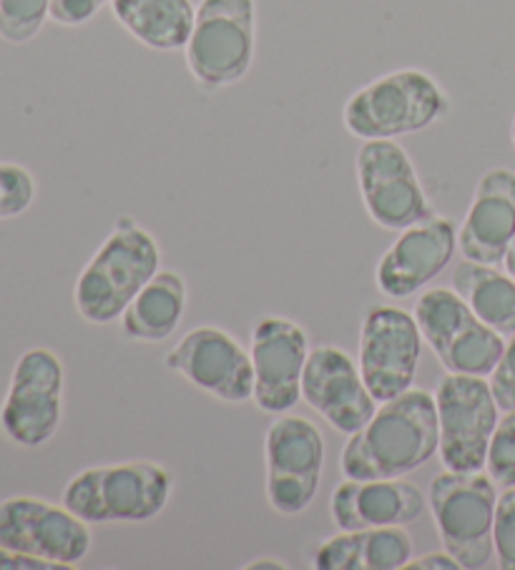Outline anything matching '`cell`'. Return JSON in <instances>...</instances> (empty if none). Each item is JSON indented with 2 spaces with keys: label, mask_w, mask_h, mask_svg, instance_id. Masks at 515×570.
I'll list each match as a JSON object with an SVG mask.
<instances>
[{
  "label": "cell",
  "mask_w": 515,
  "mask_h": 570,
  "mask_svg": "<svg viewBox=\"0 0 515 570\" xmlns=\"http://www.w3.org/2000/svg\"><path fill=\"white\" fill-rule=\"evenodd\" d=\"M440 425L435 392L410 387L380 402L368 425L344 442L340 468L344 478H405L438 455Z\"/></svg>",
  "instance_id": "cell-1"
},
{
  "label": "cell",
  "mask_w": 515,
  "mask_h": 570,
  "mask_svg": "<svg viewBox=\"0 0 515 570\" xmlns=\"http://www.w3.org/2000/svg\"><path fill=\"white\" fill-rule=\"evenodd\" d=\"M162 269L156 237L132 216H118L101 247L86 262L74 287L76 312L88 324L122 320L146 282Z\"/></svg>",
  "instance_id": "cell-2"
},
{
  "label": "cell",
  "mask_w": 515,
  "mask_h": 570,
  "mask_svg": "<svg viewBox=\"0 0 515 570\" xmlns=\"http://www.w3.org/2000/svg\"><path fill=\"white\" fill-rule=\"evenodd\" d=\"M450 96L420 68H400L358 88L342 108V124L354 139H402L440 124Z\"/></svg>",
  "instance_id": "cell-3"
},
{
  "label": "cell",
  "mask_w": 515,
  "mask_h": 570,
  "mask_svg": "<svg viewBox=\"0 0 515 570\" xmlns=\"http://www.w3.org/2000/svg\"><path fill=\"white\" fill-rule=\"evenodd\" d=\"M174 493L172 470L154 460L94 465L64 488V505L91 525L146 523L166 510Z\"/></svg>",
  "instance_id": "cell-4"
},
{
  "label": "cell",
  "mask_w": 515,
  "mask_h": 570,
  "mask_svg": "<svg viewBox=\"0 0 515 570\" xmlns=\"http://www.w3.org/2000/svg\"><path fill=\"white\" fill-rule=\"evenodd\" d=\"M256 53V0H202L196 8L184 61L206 88H226L246 78Z\"/></svg>",
  "instance_id": "cell-5"
},
{
  "label": "cell",
  "mask_w": 515,
  "mask_h": 570,
  "mask_svg": "<svg viewBox=\"0 0 515 570\" xmlns=\"http://www.w3.org/2000/svg\"><path fill=\"white\" fill-rule=\"evenodd\" d=\"M498 505V485L485 473L445 470L430 480L428 508L443 540V548L460 568L478 570L493 558V520Z\"/></svg>",
  "instance_id": "cell-6"
},
{
  "label": "cell",
  "mask_w": 515,
  "mask_h": 570,
  "mask_svg": "<svg viewBox=\"0 0 515 570\" xmlns=\"http://www.w3.org/2000/svg\"><path fill=\"white\" fill-rule=\"evenodd\" d=\"M422 342L433 350L445 372L490 377L505 350V337L475 317L453 287H435L415 304Z\"/></svg>",
  "instance_id": "cell-7"
},
{
  "label": "cell",
  "mask_w": 515,
  "mask_h": 570,
  "mask_svg": "<svg viewBox=\"0 0 515 570\" xmlns=\"http://www.w3.org/2000/svg\"><path fill=\"white\" fill-rule=\"evenodd\" d=\"M324 435L312 420L276 415L264 435L266 503L284 518L302 515L320 493L324 470Z\"/></svg>",
  "instance_id": "cell-8"
},
{
  "label": "cell",
  "mask_w": 515,
  "mask_h": 570,
  "mask_svg": "<svg viewBox=\"0 0 515 570\" xmlns=\"http://www.w3.org/2000/svg\"><path fill=\"white\" fill-rule=\"evenodd\" d=\"M440 425V463L455 473H483L501 407L490 382L475 375L445 372L435 387Z\"/></svg>",
  "instance_id": "cell-9"
},
{
  "label": "cell",
  "mask_w": 515,
  "mask_h": 570,
  "mask_svg": "<svg viewBox=\"0 0 515 570\" xmlns=\"http://www.w3.org/2000/svg\"><path fill=\"white\" fill-rule=\"evenodd\" d=\"M66 367L48 347L18 357L11 385L0 405V430L21 448H41L56 438L64 420Z\"/></svg>",
  "instance_id": "cell-10"
},
{
  "label": "cell",
  "mask_w": 515,
  "mask_h": 570,
  "mask_svg": "<svg viewBox=\"0 0 515 570\" xmlns=\"http://www.w3.org/2000/svg\"><path fill=\"white\" fill-rule=\"evenodd\" d=\"M354 174L365 212L382 229L402 232L435 214L410 154L395 139L362 141Z\"/></svg>",
  "instance_id": "cell-11"
},
{
  "label": "cell",
  "mask_w": 515,
  "mask_h": 570,
  "mask_svg": "<svg viewBox=\"0 0 515 570\" xmlns=\"http://www.w3.org/2000/svg\"><path fill=\"white\" fill-rule=\"evenodd\" d=\"M422 334L415 314L378 304L362 320L360 375L378 402H388L415 385L420 367Z\"/></svg>",
  "instance_id": "cell-12"
},
{
  "label": "cell",
  "mask_w": 515,
  "mask_h": 570,
  "mask_svg": "<svg viewBox=\"0 0 515 570\" xmlns=\"http://www.w3.org/2000/svg\"><path fill=\"white\" fill-rule=\"evenodd\" d=\"M91 543V523L78 518L64 503L56 505L33 495H13L0 503L3 548L54 560L68 570L84 563Z\"/></svg>",
  "instance_id": "cell-13"
},
{
  "label": "cell",
  "mask_w": 515,
  "mask_h": 570,
  "mask_svg": "<svg viewBox=\"0 0 515 570\" xmlns=\"http://www.w3.org/2000/svg\"><path fill=\"white\" fill-rule=\"evenodd\" d=\"M164 367L214 400L246 402L254 397L250 350H244L234 334L214 324L186 332L166 352Z\"/></svg>",
  "instance_id": "cell-14"
},
{
  "label": "cell",
  "mask_w": 515,
  "mask_h": 570,
  "mask_svg": "<svg viewBox=\"0 0 515 570\" xmlns=\"http://www.w3.org/2000/svg\"><path fill=\"white\" fill-rule=\"evenodd\" d=\"M254 405L266 415L292 412L302 400V375L310 357V334L300 322L266 314L252 327Z\"/></svg>",
  "instance_id": "cell-15"
},
{
  "label": "cell",
  "mask_w": 515,
  "mask_h": 570,
  "mask_svg": "<svg viewBox=\"0 0 515 570\" xmlns=\"http://www.w3.org/2000/svg\"><path fill=\"white\" fill-rule=\"evenodd\" d=\"M302 400L327 425L348 438L368 425L380 405L365 385L354 357L334 345L310 350L302 375Z\"/></svg>",
  "instance_id": "cell-16"
},
{
  "label": "cell",
  "mask_w": 515,
  "mask_h": 570,
  "mask_svg": "<svg viewBox=\"0 0 515 570\" xmlns=\"http://www.w3.org/2000/svg\"><path fill=\"white\" fill-rule=\"evenodd\" d=\"M458 252L455 222L435 212L400 232L375 269V284L390 299L415 297L450 267Z\"/></svg>",
  "instance_id": "cell-17"
},
{
  "label": "cell",
  "mask_w": 515,
  "mask_h": 570,
  "mask_svg": "<svg viewBox=\"0 0 515 570\" xmlns=\"http://www.w3.org/2000/svg\"><path fill=\"white\" fill-rule=\"evenodd\" d=\"M425 508L428 495L405 478H344L330 495V515L337 530L410 525Z\"/></svg>",
  "instance_id": "cell-18"
},
{
  "label": "cell",
  "mask_w": 515,
  "mask_h": 570,
  "mask_svg": "<svg viewBox=\"0 0 515 570\" xmlns=\"http://www.w3.org/2000/svg\"><path fill=\"white\" fill-rule=\"evenodd\" d=\"M515 239V171L488 169L475 184L473 202L458 232L465 259L498 267Z\"/></svg>",
  "instance_id": "cell-19"
},
{
  "label": "cell",
  "mask_w": 515,
  "mask_h": 570,
  "mask_svg": "<svg viewBox=\"0 0 515 570\" xmlns=\"http://www.w3.org/2000/svg\"><path fill=\"white\" fill-rule=\"evenodd\" d=\"M412 535L405 525L340 530L317 548V570H400L415 558Z\"/></svg>",
  "instance_id": "cell-20"
},
{
  "label": "cell",
  "mask_w": 515,
  "mask_h": 570,
  "mask_svg": "<svg viewBox=\"0 0 515 570\" xmlns=\"http://www.w3.org/2000/svg\"><path fill=\"white\" fill-rule=\"evenodd\" d=\"M190 304V287L179 272L158 269L122 314V330L128 340L164 342L174 337Z\"/></svg>",
  "instance_id": "cell-21"
},
{
  "label": "cell",
  "mask_w": 515,
  "mask_h": 570,
  "mask_svg": "<svg viewBox=\"0 0 515 570\" xmlns=\"http://www.w3.org/2000/svg\"><path fill=\"white\" fill-rule=\"evenodd\" d=\"M111 13L134 41L172 53L190 43L196 8L192 0H111Z\"/></svg>",
  "instance_id": "cell-22"
},
{
  "label": "cell",
  "mask_w": 515,
  "mask_h": 570,
  "mask_svg": "<svg viewBox=\"0 0 515 570\" xmlns=\"http://www.w3.org/2000/svg\"><path fill=\"white\" fill-rule=\"evenodd\" d=\"M450 287L490 330L503 337L515 334V279L508 272L503 274L493 264L463 259L453 269Z\"/></svg>",
  "instance_id": "cell-23"
},
{
  "label": "cell",
  "mask_w": 515,
  "mask_h": 570,
  "mask_svg": "<svg viewBox=\"0 0 515 570\" xmlns=\"http://www.w3.org/2000/svg\"><path fill=\"white\" fill-rule=\"evenodd\" d=\"M51 18V0H0V38L21 46L33 41Z\"/></svg>",
  "instance_id": "cell-24"
},
{
  "label": "cell",
  "mask_w": 515,
  "mask_h": 570,
  "mask_svg": "<svg viewBox=\"0 0 515 570\" xmlns=\"http://www.w3.org/2000/svg\"><path fill=\"white\" fill-rule=\"evenodd\" d=\"M485 473L503 490L515 488V410L503 412L498 420L485 458Z\"/></svg>",
  "instance_id": "cell-25"
},
{
  "label": "cell",
  "mask_w": 515,
  "mask_h": 570,
  "mask_svg": "<svg viewBox=\"0 0 515 570\" xmlns=\"http://www.w3.org/2000/svg\"><path fill=\"white\" fill-rule=\"evenodd\" d=\"M33 174L21 164H0V219H16L36 202Z\"/></svg>",
  "instance_id": "cell-26"
},
{
  "label": "cell",
  "mask_w": 515,
  "mask_h": 570,
  "mask_svg": "<svg viewBox=\"0 0 515 570\" xmlns=\"http://www.w3.org/2000/svg\"><path fill=\"white\" fill-rule=\"evenodd\" d=\"M493 550L501 568L515 570V488H505L498 495L493 520Z\"/></svg>",
  "instance_id": "cell-27"
},
{
  "label": "cell",
  "mask_w": 515,
  "mask_h": 570,
  "mask_svg": "<svg viewBox=\"0 0 515 570\" xmlns=\"http://www.w3.org/2000/svg\"><path fill=\"white\" fill-rule=\"evenodd\" d=\"M490 390L501 412L515 410V334L505 342L498 365L490 372Z\"/></svg>",
  "instance_id": "cell-28"
},
{
  "label": "cell",
  "mask_w": 515,
  "mask_h": 570,
  "mask_svg": "<svg viewBox=\"0 0 515 570\" xmlns=\"http://www.w3.org/2000/svg\"><path fill=\"white\" fill-rule=\"evenodd\" d=\"M111 6V0H51V21L66 28L84 26Z\"/></svg>",
  "instance_id": "cell-29"
},
{
  "label": "cell",
  "mask_w": 515,
  "mask_h": 570,
  "mask_svg": "<svg viewBox=\"0 0 515 570\" xmlns=\"http://www.w3.org/2000/svg\"><path fill=\"white\" fill-rule=\"evenodd\" d=\"M0 570H66V568L54 563V560L0 546Z\"/></svg>",
  "instance_id": "cell-30"
},
{
  "label": "cell",
  "mask_w": 515,
  "mask_h": 570,
  "mask_svg": "<svg viewBox=\"0 0 515 570\" xmlns=\"http://www.w3.org/2000/svg\"><path fill=\"white\" fill-rule=\"evenodd\" d=\"M405 568H422V570H460V563L455 560L448 550H438V553H428L420 558H412Z\"/></svg>",
  "instance_id": "cell-31"
},
{
  "label": "cell",
  "mask_w": 515,
  "mask_h": 570,
  "mask_svg": "<svg viewBox=\"0 0 515 570\" xmlns=\"http://www.w3.org/2000/svg\"><path fill=\"white\" fill-rule=\"evenodd\" d=\"M246 570H282V568H290L280 558H256L252 563L244 566Z\"/></svg>",
  "instance_id": "cell-32"
},
{
  "label": "cell",
  "mask_w": 515,
  "mask_h": 570,
  "mask_svg": "<svg viewBox=\"0 0 515 570\" xmlns=\"http://www.w3.org/2000/svg\"><path fill=\"white\" fill-rule=\"evenodd\" d=\"M503 267H505V272H508L511 277L515 279V239H513V244H511V247H508V252H505Z\"/></svg>",
  "instance_id": "cell-33"
},
{
  "label": "cell",
  "mask_w": 515,
  "mask_h": 570,
  "mask_svg": "<svg viewBox=\"0 0 515 570\" xmlns=\"http://www.w3.org/2000/svg\"><path fill=\"white\" fill-rule=\"evenodd\" d=\"M511 141H513V149H515V116H513V124H511Z\"/></svg>",
  "instance_id": "cell-34"
}]
</instances>
